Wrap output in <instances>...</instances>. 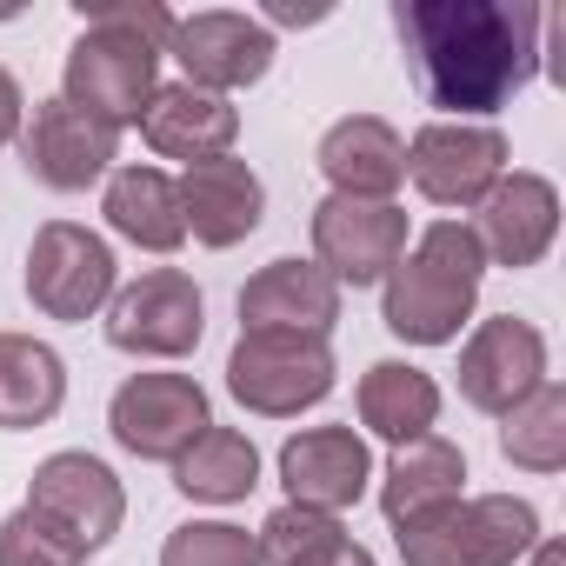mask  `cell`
I'll use <instances>...</instances> for the list:
<instances>
[{
	"label": "cell",
	"mask_w": 566,
	"mask_h": 566,
	"mask_svg": "<svg viewBox=\"0 0 566 566\" xmlns=\"http://www.w3.org/2000/svg\"><path fill=\"white\" fill-rule=\"evenodd\" d=\"M500 447L513 467L526 473H559L566 467V387L559 380H539L513 413H500Z\"/></svg>",
	"instance_id": "26"
},
{
	"label": "cell",
	"mask_w": 566,
	"mask_h": 566,
	"mask_svg": "<svg viewBox=\"0 0 566 566\" xmlns=\"http://www.w3.org/2000/svg\"><path fill=\"white\" fill-rule=\"evenodd\" d=\"M107 427H114V440H120L127 453H140V460H180V453L213 427V413H207L200 380H187V374H134V380L114 394Z\"/></svg>",
	"instance_id": "9"
},
{
	"label": "cell",
	"mask_w": 566,
	"mask_h": 566,
	"mask_svg": "<svg viewBox=\"0 0 566 566\" xmlns=\"http://www.w3.org/2000/svg\"><path fill=\"white\" fill-rule=\"evenodd\" d=\"M334 566H374V553H367V546H347V553H340Z\"/></svg>",
	"instance_id": "33"
},
{
	"label": "cell",
	"mask_w": 566,
	"mask_h": 566,
	"mask_svg": "<svg viewBox=\"0 0 566 566\" xmlns=\"http://www.w3.org/2000/svg\"><path fill=\"white\" fill-rule=\"evenodd\" d=\"M340 321V280L321 260H266L240 287V334H314Z\"/></svg>",
	"instance_id": "13"
},
{
	"label": "cell",
	"mask_w": 566,
	"mask_h": 566,
	"mask_svg": "<svg viewBox=\"0 0 566 566\" xmlns=\"http://www.w3.org/2000/svg\"><path fill=\"white\" fill-rule=\"evenodd\" d=\"M553 233H559V193H553V180H539V174H500L493 193L480 200L473 240H480V253H493L500 266H533V260L553 247Z\"/></svg>",
	"instance_id": "18"
},
{
	"label": "cell",
	"mask_w": 566,
	"mask_h": 566,
	"mask_svg": "<svg viewBox=\"0 0 566 566\" xmlns=\"http://www.w3.org/2000/svg\"><path fill=\"white\" fill-rule=\"evenodd\" d=\"M114 154H120V134L101 127V120H87V114L67 107V101H41L34 120H28V134H21L28 174H34L41 187H54V193L94 187V180L114 167Z\"/></svg>",
	"instance_id": "15"
},
{
	"label": "cell",
	"mask_w": 566,
	"mask_h": 566,
	"mask_svg": "<svg viewBox=\"0 0 566 566\" xmlns=\"http://www.w3.org/2000/svg\"><path fill=\"white\" fill-rule=\"evenodd\" d=\"M67 400V367L48 340L34 334H0V427L21 433L54 420Z\"/></svg>",
	"instance_id": "22"
},
{
	"label": "cell",
	"mask_w": 566,
	"mask_h": 566,
	"mask_svg": "<svg viewBox=\"0 0 566 566\" xmlns=\"http://www.w3.org/2000/svg\"><path fill=\"white\" fill-rule=\"evenodd\" d=\"M174 61L187 74V87L200 94H233V87H253L266 67H273V34L247 14H227V8H207V14H187L174 21Z\"/></svg>",
	"instance_id": "12"
},
{
	"label": "cell",
	"mask_w": 566,
	"mask_h": 566,
	"mask_svg": "<svg viewBox=\"0 0 566 566\" xmlns=\"http://www.w3.org/2000/svg\"><path fill=\"white\" fill-rule=\"evenodd\" d=\"M480 266H486V253H480L473 227L433 220L413 240V253H400L387 273V327L413 347H447L480 301Z\"/></svg>",
	"instance_id": "3"
},
{
	"label": "cell",
	"mask_w": 566,
	"mask_h": 566,
	"mask_svg": "<svg viewBox=\"0 0 566 566\" xmlns=\"http://www.w3.org/2000/svg\"><path fill=\"white\" fill-rule=\"evenodd\" d=\"M360 420H367L380 440H394V447L427 440L433 420H440V387H433V374H420V367H407V360L367 367V374H360Z\"/></svg>",
	"instance_id": "24"
},
{
	"label": "cell",
	"mask_w": 566,
	"mask_h": 566,
	"mask_svg": "<svg viewBox=\"0 0 566 566\" xmlns=\"http://www.w3.org/2000/svg\"><path fill=\"white\" fill-rule=\"evenodd\" d=\"M266 21H280V28H314V21H327V8H294V0H266ZM260 21V28H266Z\"/></svg>",
	"instance_id": "31"
},
{
	"label": "cell",
	"mask_w": 566,
	"mask_h": 566,
	"mask_svg": "<svg viewBox=\"0 0 566 566\" xmlns=\"http://www.w3.org/2000/svg\"><path fill=\"white\" fill-rule=\"evenodd\" d=\"M314 253L334 280H354V287H374V280L394 273V260L407 253V213L394 200H347L327 193L314 207Z\"/></svg>",
	"instance_id": "11"
},
{
	"label": "cell",
	"mask_w": 566,
	"mask_h": 566,
	"mask_svg": "<svg viewBox=\"0 0 566 566\" xmlns=\"http://www.w3.org/2000/svg\"><path fill=\"white\" fill-rule=\"evenodd\" d=\"M87 28L67 48V107H81L101 127H134L154 101V74H160V48L174 41V14L160 0H94L81 8Z\"/></svg>",
	"instance_id": "2"
},
{
	"label": "cell",
	"mask_w": 566,
	"mask_h": 566,
	"mask_svg": "<svg viewBox=\"0 0 566 566\" xmlns=\"http://www.w3.org/2000/svg\"><path fill=\"white\" fill-rule=\"evenodd\" d=\"M280 480H287V500L294 506H321V513H340L367 493L374 480V460H367V440L354 427H307L280 447Z\"/></svg>",
	"instance_id": "16"
},
{
	"label": "cell",
	"mask_w": 566,
	"mask_h": 566,
	"mask_svg": "<svg viewBox=\"0 0 566 566\" xmlns=\"http://www.w3.org/2000/svg\"><path fill=\"white\" fill-rule=\"evenodd\" d=\"M539 28L526 0H394L407 67L447 114H500L539 74Z\"/></svg>",
	"instance_id": "1"
},
{
	"label": "cell",
	"mask_w": 566,
	"mask_h": 566,
	"mask_svg": "<svg viewBox=\"0 0 566 566\" xmlns=\"http://www.w3.org/2000/svg\"><path fill=\"white\" fill-rule=\"evenodd\" d=\"M140 134H147L154 154L193 167V160H220V154L233 147L240 114H233V101L174 81V87H154V101H147V114H140Z\"/></svg>",
	"instance_id": "20"
},
{
	"label": "cell",
	"mask_w": 566,
	"mask_h": 566,
	"mask_svg": "<svg viewBox=\"0 0 566 566\" xmlns=\"http://www.w3.org/2000/svg\"><path fill=\"white\" fill-rule=\"evenodd\" d=\"M200 334H207V301H200V287H193L180 266L140 273L134 287H120L114 307H107V340L120 354L180 360V354L200 347Z\"/></svg>",
	"instance_id": "8"
},
{
	"label": "cell",
	"mask_w": 566,
	"mask_h": 566,
	"mask_svg": "<svg viewBox=\"0 0 566 566\" xmlns=\"http://www.w3.org/2000/svg\"><path fill=\"white\" fill-rule=\"evenodd\" d=\"M0 566H87L81 546H67L54 526H41L28 506L0 520Z\"/></svg>",
	"instance_id": "29"
},
{
	"label": "cell",
	"mask_w": 566,
	"mask_h": 566,
	"mask_svg": "<svg viewBox=\"0 0 566 566\" xmlns=\"http://www.w3.org/2000/svg\"><path fill=\"white\" fill-rule=\"evenodd\" d=\"M174 187H180V220H187V233H193L200 247H240V240L260 227V213H266L260 174H253L247 160H233V154L193 160Z\"/></svg>",
	"instance_id": "17"
},
{
	"label": "cell",
	"mask_w": 566,
	"mask_h": 566,
	"mask_svg": "<svg viewBox=\"0 0 566 566\" xmlns=\"http://www.w3.org/2000/svg\"><path fill=\"white\" fill-rule=\"evenodd\" d=\"M407 174L433 207H480L493 193V180L506 174V134L467 127V120H433L407 147Z\"/></svg>",
	"instance_id": "10"
},
{
	"label": "cell",
	"mask_w": 566,
	"mask_h": 566,
	"mask_svg": "<svg viewBox=\"0 0 566 566\" xmlns=\"http://www.w3.org/2000/svg\"><path fill=\"white\" fill-rule=\"evenodd\" d=\"M539 380H546V340L513 314L480 321V334L460 347V400L480 413H513Z\"/></svg>",
	"instance_id": "14"
},
{
	"label": "cell",
	"mask_w": 566,
	"mask_h": 566,
	"mask_svg": "<svg viewBox=\"0 0 566 566\" xmlns=\"http://www.w3.org/2000/svg\"><path fill=\"white\" fill-rule=\"evenodd\" d=\"M253 546H260V566H334L354 539H347V526L334 513L287 500V506L266 513V526L253 533Z\"/></svg>",
	"instance_id": "27"
},
{
	"label": "cell",
	"mask_w": 566,
	"mask_h": 566,
	"mask_svg": "<svg viewBox=\"0 0 566 566\" xmlns=\"http://www.w3.org/2000/svg\"><path fill=\"white\" fill-rule=\"evenodd\" d=\"M114 247L74 220H48L28 247V301L48 321H94L114 301Z\"/></svg>",
	"instance_id": "6"
},
{
	"label": "cell",
	"mask_w": 566,
	"mask_h": 566,
	"mask_svg": "<svg viewBox=\"0 0 566 566\" xmlns=\"http://www.w3.org/2000/svg\"><path fill=\"white\" fill-rule=\"evenodd\" d=\"M321 174L334 180V193L347 200H394V187L407 180V140L374 120V114H347L321 134Z\"/></svg>",
	"instance_id": "19"
},
{
	"label": "cell",
	"mask_w": 566,
	"mask_h": 566,
	"mask_svg": "<svg viewBox=\"0 0 566 566\" xmlns=\"http://www.w3.org/2000/svg\"><path fill=\"white\" fill-rule=\"evenodd\" d=\"M394 539L407 566H513L539 546V513L513 493H480L394 526Z\"/></svg>",
	"instance_id": "4"
},
{
	"label": "cell",
	"mask_w": 566,
	"mask_h": 566,
	"mask_svg": "<svg viewBox=\"0 0 566 566\" xmlns=\"http://www.w3.org/2000/svg\"><path fill=\"white\" fill-rule=\"evenodd\" d=\"M28 513L41 526H54L67 546L81 553H101L120 520H127V493L114 480V467H101L94 453H48L34 467V486H28Z\"/></svg>",
	"instance_id": "7"
},
{
	"label": "cell",
	"mask_w": 566,
	"mask_h": 566,
	"mask_svg": "<svg viewBox=\"0 0 566 566\" xmlns=\"http://www.w3.org/2000/svg\"><path fill=\"white\" fill-rule=\"evenodd\" d=\"M14 134H21V81L0 67V147H8Z\"/></svg>",
	"instance_id": "30"
},
{
	"label": "cell",
	"mask_w": 566,
	"mask_h": 566,
	"mask_svg": "<svg viewBox=\"0 0 566 566\" xmlns=\"http://www.w3.org/2000/svg\"><path fill=\"white\" fill-rule=\"evenodd\" d=\"M160 566H260V546H253L247 526L193 520V526H174V533H167Z\"/></svg>",
	"instance_id": "28"
},
{
	"label": "cell",
	"mask_w": 566,
	"mask_h": 566,
	"mask_svg": "<svg viewBox=\"0 0 566 566\" xmlns=\"http://www.w3.org/2000/svg\"><path fill=\"white\" fill-rule=\"evenodd\" d=\"M533 566H566V553H559L553 539H539V546H533Z\"/></svg>",
	"instance_id": "32"
},
{
	"label": "cell",
	"mask_w": 566,
	"mask_h": 566,
	"mask_svg": "<svg viewBox=\"0 0 566 566\" xmlns=\"http://www.w3.org/2000/svg\"><path fill=\"white\" fill-rule=\"evenodd\" d=\"M174 486L187 500H207V506H227V500H247L260 486V453L247 433L233 427H207L180 460H174Z\"/></svg>",
	"instance_id": "25"
},
{
	"label": "cell",
	"mask_w": 566,
	"mask_h": 566,
	"mask_svg": "<svg viewBox=\"0 0 566 566\" xmlns=\"http://www.w3.org/2000/svg\"><path fill=\"white\" fill-rule=\"evenodd\" d=\"M107 227L147 253H174L187 240V220H180V187L160 174V167H120L107 180Z\"/></svg>",
	"instance_id": "23"
},
{
	"label": "cell",
	"mask_w": 566,
	"mask_h": 566,
	"mask_svg": "<svg viewBox=\"0 0 566 566\" xmlns=\"http://www.w3.org/2000/svg\"><path fill=\"white\" fill-rule=\"evenodd\" d=\"M460 480H467V460H460L453 440H440V433L407 440V447H394V460H387L380 513H387L394 526H407V520H420V513L460 500Z\"/></svg>",
	"instance_id": "21"
},
{
	"label": "cell",
	"mask_w": 566,
	"mask_h": 566,
	"mask_svg": "<svg viewBox=\"0 0 566 566\" xmlns=\"http://www.w3.org/2000/svg\"><path fill=\"white\" fill-rule=\"evenodd\" d=\"M227 394L247 413L287 420L334 394V354L314 334H240V347L227 354Z\"/></svg>",
	"instance_id": "5"
}]
</instances>
